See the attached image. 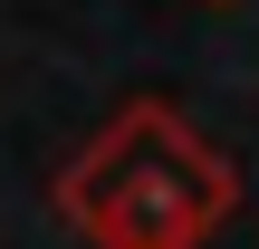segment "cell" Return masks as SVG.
I'll return each mask as SVG.
<instances>
[{"label":"cell","mask_w":259,"mask_h":249,"mask_svg":"<svg viewBox=\"0 0 259 249\" xmlns=\"http://www.w3.org/2000/svg\"><path fill=\"white\" fill-rule=\"evenodd\" d=\"M48 202L87 249H211L240 221V173L183 106L135 96L58 163Z\"/></svg>","instance_id":"cell-1"}]
</instances>
